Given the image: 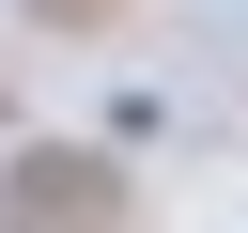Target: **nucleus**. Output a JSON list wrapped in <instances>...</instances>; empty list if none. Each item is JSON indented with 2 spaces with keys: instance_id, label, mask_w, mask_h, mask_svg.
<instances>
[{
  "instance_id": "f257e3e1",
  "label": "nucleus",
  "mask_w": 248,
  "mask_h": 233,
  "mask_svg": "<svg viewBox=\"0 0 248 233\" xmlns=\"http://www.w3.org/2000/svg\"><path fill=\"white\" fill-rule=\"evenodd\" d=\"M108 217H124L108 155H16L0 171V233H108Z\"/></svg>"
}]
</instances>
